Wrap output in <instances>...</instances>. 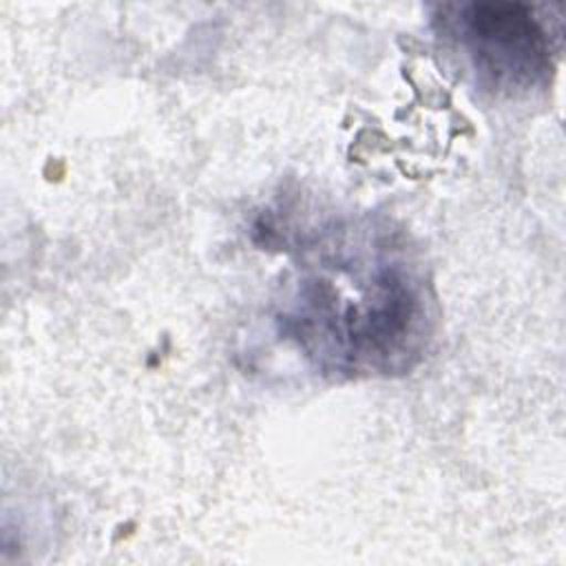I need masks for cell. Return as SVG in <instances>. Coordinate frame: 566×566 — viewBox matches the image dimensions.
<instances>
[{
	"mask_svg": "<svg viewBox=\"0 0 566 566\" xmlns=\"http://www.w3.org/2000/svg\"><path fill=\"white\" fill-rule=\"evenodd\" d=\"M471 66L493 88H528L548 71V40L517 2H471L453 20Z\"/></svg>",
	"mask_w": 566,
	"mask_h": 566,
	"instance_id": "6da1fadb",
	"label": "cell"
}]
</instances>
